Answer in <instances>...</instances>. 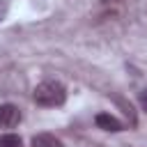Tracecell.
Masks as SVG:
<instances>
[{"instance_id":"cell-1","label":"cell","mask_w":147,"mask_h":147,"mask_svg":"<svg viewBox=\"0 0 147 147\" xmlns=\"http://www.w3.org/2000/svg\"><path fill=\"white\" fill-rule=\"evenodd\" d=\"M32 99L37 106H44V108H55V106H62L67 101V90L62 83L57 80H44L39 83L34 90H32Z\"/></svg>"},{"instance_id":"cell-2","label":"cell","mask_w":147,"mask_h":147,"mask_svg":"<svg viewBox=\"0 0 147 147\" xmlns=\"http://www.w3.org/2000/svg\"><path fill=\"white\" fill-rule=\"evenodd\" d=\"M21 122V110L14 103H2L0 106V129H14Z\"/></svg>"},{"instance_id":"cell-3","label":"cell","mask_w":147,"mask_h":147,"mask_svg":"<svg viewBox=\"0 0 147 147\" xmlns=\"http://www.w3.org/2000/svg\"><path fill=\"white\" fill-rule=\"evenodd\" d=\"M94 122H96V126L99 129H103V131H110V133H117V131H124V124L115 117V115H110V113H99L96 117H94Z\"/></svg>"},{"instance_id":"cell-4","label":"cell","mask_w":147,"mask_h":147,"mask_svg":"<svg viewBox=\"0 0 147 147\" xmlns=\"http://www.w3.org/2000/svg\"><path fill=\"white\" fill-rule=\"evenodd\" d=\"M32 147H64V145L53 133H37L32 136Z\"/></svg>"},{"instance_id":"cell-5","label":"cell","mask_w":147,"mask_h":147,"mask_svg":"<svg viewBox=\"0 0 147 147\" xmlns=\"http://www.w3.org/2000/svg\"><path fill=\"white\" fill-rule=\"evenodd\" d=\"M0 147H21V138L16 133H7L0 138Z\"/></svg>"},{"instance_id":"cell-6","label":"cell","mask_w":147,"mask_h":147,"mask_svg":"<svg viewBox=\"0 0 147 147\" xmlns=\"http://www.w3.org/2000/svg\"><path fill=\"white\" fill-rule=\"evenodd\" d=\"M115 101H117V103H119V106H122V108H124V113H126V115H129V117H131V122H133V124H136V115H133V108H131V103H126V101H124V99H119V96H117V99H115Z\"/></svg>"},{"instance_id":"cell-7","label":"cell","mask_w":147,"mask_h":147,"mask_svg":"<svg viewBox=\"0 0 147 147\" xmlns=\"http://www.w3.org/2000/svg\"><path fill=\"white\" fill-rule=\"evenodd\" d=\"M138 101H140V106H142V110L147 113V87L138 92Z\"/></svg>"},{"instance_id":"cell-8","label":"cell","mask_w":147,"mask_h":147,"mask_svg":"<svg viewBox=\"0 0 147 147\" xmlns=\"http://www.w3.org/2000/svg\"><path fill=\"white\" fill-rule=\"evenodd\" d=\"M5 11H7V0H0V21H2Z\"/></svg>"}]
</instances>
